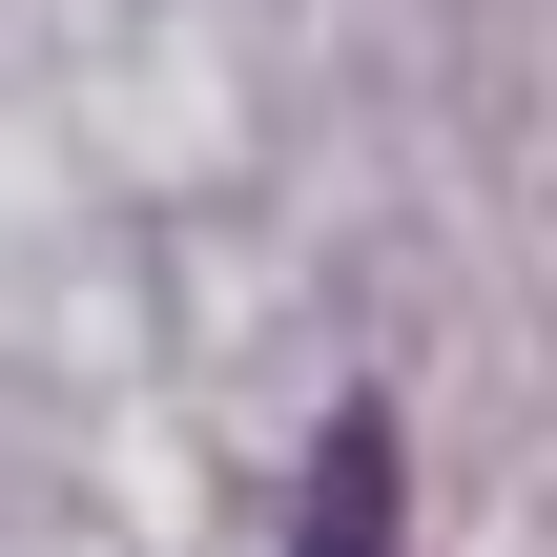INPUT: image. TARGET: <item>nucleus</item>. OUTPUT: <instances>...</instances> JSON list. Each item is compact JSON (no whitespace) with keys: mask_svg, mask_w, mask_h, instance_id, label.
<instances>
[{"mask_svg":"<svg viewBox=\"0 0 557 557\" xmlns=\"http://www.w3.org/2000/svg\"><path fill=\"white\" fill-rule=\"evenodd\" d=\"M393 393H331V434H310V496H289V557H393Z\"/></svg>","mask_w":557,"mask_h":557,"instance_id":"f257e3e1","label":"nucleus"}]
</instances>
